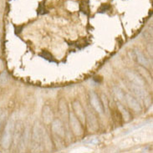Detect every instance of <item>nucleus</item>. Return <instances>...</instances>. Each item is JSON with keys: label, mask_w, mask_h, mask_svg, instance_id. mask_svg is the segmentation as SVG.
I'll use <instances>...</instances> for the list:
<instances>
[{"label": "nucleus", "mask_w": 153, "mask_h": 153, "mask_svg": "<svg viewBox=\"0 0 153 153\" xmlns=\"http://www.w3.org/2000/svg\"><path fill=\"white\" fill-rule=\"evenodd\" d=\"M113 91H114V93L116 95V98L120 100V101H124L125 100V94L123 93V91L120 90V88L118 87H114L113 88Z\"/></svg>", "instance_id": "13"}, {"label": "nucleus", "mask_w": 153, "mask_h": 153, "mask_svg": "<svg viewBox=\"0 0 153 153\" xmlns=\"http://www.w3.org/2000/svg\"><path fill=\"white\" fill-rule=\"evenodd\" d=\"M42 116H43V120L45 124L49 125L53 121V112L51 108L49 105H45L43 108V112H42Z\"/></svg>", "instance_id": "8"}, {"label": "nucleus", "mask_w": 153, "mask_h": 153, "mask_svg": "<svg viewBox=\"0 0 153 153\" xmlns=\"http://www.w3.org/2000/svg\"><path fill=\"white\" fill-rule=\"evenodd\" d=\"M51 123H52V131L59 137H65V128H64L62 122L59 119H57V120H54V121H52Z\"/></svg>", "instance_id": "7"}, {"label": "nucleus", "mask_w": 153, "mask_h": 153, "mask_svg": "<svg viewBox=\"0 0 153 153\" xmlns=\"http://www.w3.org/2000/svg\"><path fill=\"white\" fill-rule=\"evenodd\" d=\"M126 75H127L129 79L133 84H136V85H141V86L144 85V80H143V79L140 77L139 75H137L136 73H134L132 71H126Z\"/></svg>", "instance_id": "9"}, {"label": "nucleus", "mask_w": 153, "mask_h": 153, "mask_svg": "<svg viewBox=\"0 0 153 153\" xmlns=\"http://www.w3.org/2000/svg\"><path fill=\"white\" fill-rule=\"evenodd\" d=\"M83 143H85V144H86V145L95 146V145H96V144H98V143H99V139H98V138H96V137H90V138L86 139L85 141H83Z\"/></svg>", "instance_id": "14"}, {"label": "nucleus", "mask_w": 153, "mask_h": 153, "mask_svg": "<svg viewBox=\"0 0 153 153\" xmlns=\"http://www.w3.org/2000/svg\"><path fill=\"white\" fill-rule=\"evenodd\" d=\"M4 116H0V129L2 127V125L4 123Z\"/></svg>", "instance_id": "15"}, {"label": "nucleus", "mask_w": 153, "mask_h": 153, "mask_svg": "<svg viewBox=\"0 0 153 153\" xmlns=\"http://www.w3.org/2000/svg\"><path fill=\"white\" fill-rule=\"evenodd\" d=\"M1 68H2V61L0 60V69H1Z\"/></svg>", "instance_id": "16"}, {"label": "nucleus", "mask_w": 153, "mask_h": 153, "mask_svg": "<svg viewBox=\"0 0 153 153\" xmlns=\"http://www.w3.org/2000/svg\"><path fill=\"white\" fill-rule=\"evenodd\" d=\"M14 133V121L13 119L9 120L5 126L3 138H2V146L5 149H8L11 145V141Z\"/></svg>", "instance_id": "2"}, {"label": "nucleus", "mask_w": 153, "mask_h": 153, "mask_svg": "<svg viewBox=\"0 0 153 153\" xmlns=\"http://www.w3.org/2000/svg\"><path fill=\"white\" fill-rule=\"evenodd\" d=\"M73 108H74V111H75V115L77 116L79 120L84 124L85 122V117L86 116H85L82 105H80V103L79 101H75L74 104H73Z\"/></svg>", "instance_id": "5"}, {"label": "nucleus", "mask_w": 153, "mask_h": 153, "mask_svg": "<svg viewBox=\"0 0 153 153\" xmlns=\"http://www.w3.org/2000/svg\"><path fill=\"white\" fill-rule=\"evenodd\" d=\"M45 130H43L39 123L36 122L33 126V135H32V147L33 152H40L44 146V138H45Z\"/></svg>", "instance_id": "1"}, {"label": "nucleus", "mask_w": 153, "mask_h": 153, "mask_svg": "<svg viewBox=\"0 0 153 153\" xmlns=\"http://www.w3.org/2000/svg\"><path fill=\"white\" fill-rule=\"evenodd\" d=\"M117 107L119 109V111L121 113V115L123 116V118H124V120L126 121H128L130 120V118H131V116H130V113L128 112V111H126V109L121 105L120 103H117Z\"/></svg>", "instance_id": "12"}, {"label": "nucleus", "mask_w": 153, "mask_h": 153, "mask_svg": "<svg viewBox=\"0 0 153 153\" xmlns=\"http://www.w3.org/2000/svg\"><path fill=\"white\" fill-rule=\"evenodd\" d=\"M135 54H136V57H137V62L139 63L143 67H149V61L148 59L146 58L145 55L141 53V51L136 50H135Z\"/></svg>", "instance_id": "11"}, {"label": "nucleus", "mask_w": 153, "mask_h": 153, "mask_svg": "<svg viewBox=\"0 0 153 153\" xmlns=\"http://www.w3.org/2000/svg\"><path fill=\"white\" fill-rule=\"evenodd\" d=\"M131 89L132 90V91L136 94V95L140 98V99H145L146 96V93L145 90L142 88L141 85H138L136 84H131Z\"/></svg>", "instance_id": "10"}, {"label": "nucleus", "mask_w": 153, "mask_h": 153, "mask_svg": "<svg viewBox=\"0 0 153 153\" xmlns=\"http://www.w3.org/2000/svg\"><path fill=\"white\" fill-rule=\"evenodd\" d=\"M69 119H70V126H71V128L73 133L76 137H80L82 135L83 130L80 121L79 120L77 116H75L73 112H70L69 113Z\"/></svg>", "instance_id": "3"}, {"label": "nucleus", "mask_w": 153, "mask_h": 153, "mask_svg": "<svg viewBox=\"0 0 153 153\" xmlns=\"http://www.w3.org/2000/svg\"><path fill=\"white\" fill-rule=\"evenodd\" d=\"M90 100H91V105L93 106L95 111L100 114H102L104 112L103 105L101 104L98 95H96L95 92H91L90 94Z\"/></svg>", "instance_id": "4"}, {"label": "nucleus", "mask_w": 153, "mask_h": 153, "mask_svg": "<svg viewBox=\"0 0 153 153\" xmlns=\"http://www.w3.org/2000/svg\"><path fill=\"white\" fill-rule=\"evenodd\" d=\"M125 100L126 101V103L128 104L129 107L131 108V109H132L134 111H141V105H140V104L133 96H131V95H128V94L125 95Z\"/></svg>", "instance_id": "6"}]
</instances>
